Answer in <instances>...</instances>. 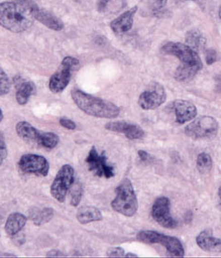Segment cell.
<instances>
[{
    "instance_id": "ab89813d",
    "label": "cell",
    "mask_w": 221,
    "mask_h": 258,
    "mask_svg": "<svg viewBox=\"0 0 221 258\" xmlns=\"http://www.w3.org/2000/svg\"><path fill=\"white\" fill-rule=\"evenodd\" d=\"M218 197H219V200H220L221 201V185L219 189H218Z\"/></svg>"
},
{
    "instance_id": "8fae6325",
    "label": "cell",
    "mask_w": 221,
    "mask_h": 258,
    "mask_svg": "<svg viewBox=\"0 0 221 258\" xmlns=\"http://www.w3.org/2000/svg\"><path fill=\"white\" fill-rule=\"evenodd\" d=\"M151 215L159 226L165 228L174 229L178 226V222L171 214V202L167 197L162 196L155 200Z\"/></svg>"
},
{
    "instance_id": "d590c367",
    "label": "cell",
    "mask_w": 221,
    "mask_h": 258,
    "mask_svg": "<svg viewBox=\"0 0 221 258\" xmlns=\"http://www.w3.org/2000/svg\"><path fill=\"white\" fill-rule=\"evenodd\" d=\"M0 256H6V257H16V255L15 254H12V253H1L0 254Z\"/></svg>"
},
{
    "instance_id": "836d02e7",
    "label": "cell",
    "mask_w": 221,
    "mask_h": 258,
    "mask_svg": "<svg viewBox=\"0 0 221 258\" xmlns=\"http://www.w3.org/2000/svg\"><path fill=\"white\" fill-rule=\"evenodd\" d=\"M138 155L140 157V159L143 162L145 163H149V162L153 161V157L152 155H150L147 152L143 151V150H140L138 151Z\"/></svg>"
},
{
    "instance_id": "e0dca14e",
    "label": "cell",
    "mask_w": 221,
    "mask_h": 258,
    "mask_svg": "<svg viewBox=\"0 0 221 258\" xmlns=\"http://www.w3.org/2000/svg\"><path fill=\"white\" fill-rule=\"evenodd\" d=\"M196 243L205 252H221V239L213 236V231L206 228L200 233L196 238Z\"/></svg>"
},
{
    "instance_id": "d6a6232c",
    "label": "cell",
    "mask_w": 221,
    "mask_h": 258,
    "mask_svg": "<svg viewBox=\"0 0 221 258\" xmlns=\"http://www.w3.org/2000/svg\"><path fill=\"white\" fill-rule=\"evenodd\" d=\"M59 123H60V124H61L64 128L70 129V130L76 129V123H74L71 119H68V118H60Z\"/></svg>"
},
{
    "instance_id": "cb8c5ba5",
    "label": "cell",
    "mask_w": 221,
    "mask_h": 258,
    "mask_svg": "<svg viewBox=\"0 0 221 258\" xmlns=\"http://www.w3.org/2000/svg\"><path fill=\"white\" fill-rule=\"evenodd\" d=\"M196 167L200 173L206 174L211 171L213 168V160L211 155L207 153H201L197 157Z\"/></svg>"
},
{
    "instance_id": "277c9868",
    "label": "cell",
    "mask_w": 221,
    "mask_h": 258,
    "mask_svg": "<svg viewBox=\"0 0 221 258\" xmlns=\"http://www.w3.org/2000/svg\"><path fill=\"white\" fill-rule=\"evenodd\" d=\"M116 198L112 201L111 206L117 213L127 217H132L138 211V200L136 193L130 179L125 178L116 189Z\"/></svg>"
},
{
    "instance_id": "7bdbcfd3",
    "label": "cell",
    "mask_w": 221,
    "mask_h": 258,
    "mask_svg": "<svg viewBox=\"0 0 221 258\" xmlns=\"http://www.w3.org/2000/svg\"><path fill=\"white\" fill-rule=\"evenodd\" d=\"M195 1H197V0H195Z\"/></svg>"
},
{
    "instance_id": "e575fe53",
    "label": "cell",
    "mask_w": 221,
    "mask_h": 258,
    "mask_svg": "<svg viewBox=\"0 0 221 258\" xmlns=\"http://www.w3.org/2000/svg\"><path fill=\"white\" fill-rule=\"evenodd\" d=\"M46 256H65V254H63L62 252H59L58 250H52V251L47 252Z\"/></svg>"
},
{
    "instance_id": "4dcf8cb0",
    "label": "cell",
    "mask_w": 221,
    "mask_h": 258,
    "mask_svg": "<svg viewBox=\"0 0 221 258\" xmlns=\"http://www.w3.org/2000/svg\"><path fill=\"white\" fill-rule=\"evenodd\" d=\"M218 59L217 52H215L214 49H207L205 51V61L208 66L214 64Z\"/></svg>"
},
{
    "instance_id": "9a60e30c",
    "label": "cell",
    "mask_w": 221,
    "mask_h": 258,
    "mask_svg": "<svg viewBox=\"0 0 221 258\" xmlns=\"http://www.w3.org/2000/svg\"><path fill=\"white\" fill-rule=\"evenodd\" d=\"M173 109L176 114V122L184 124L195 119L198 110L195 105L189 100L176 99L173 102Z\"/></svg>"
},
{
    "instance_id": "484cf974",
    "label": "cell",
    "mask_w": 221,
    "mask_h": 258,
    "mask_svg": "<svg viewBox=\"0 0 221 258\" xmlns=\"http://www.w3.org/2000/svg\"><path fill=\"white\" fill-rule=\"evenodd\" d=\"M71 192V204L72 206L77 207L83 197V186L79 181H74L72 187L70 189Z\"/></svg>"
},
{
    "instance_id": "8992f818",
    "label": "cell",
    "mask_w": 221,
    "mask_h": 258,
    "mask_svg": "<svg viewBox=\"0 0 221 258\" xmlns=\"http://www.w3.org/2000/svg\"><path fill=\"white\" fill-rule=\"evenodd\" d=\"M218 131V122L212 116L198 117L185 127V134L193 140H212Z\"/></svg>"
},
{
    "instance_id": "52a82bcc",
    "label": "cell",
    "mask_w": 221,
    "mask_h": 258,
    "mask_svg": "<svg viewBox=\"0 0 221 258\" xmlns=\"http://www.w3.org/2000/svg\"><path fill=\"white\" fill-rule=\"evenodd\" d=\"M80 62L77 58L67 56L59 64V69L52 74L49 81V89L54 94L65 90L72 79V72L78 67Z\"/></svg>"
},
{
    "instance_id": "6da1fadb",
    "label": "cell",
    "mask_w": 221,
    "mask_h": 258,
    "mask_svg": "<svg viewBox=\"0 0 221 258\" xmlns=\"http://www.w3.org/2000/svg\"><path fill=\"white\" fill-rule=\"evenodd\" d=\"M39 7L33 0L0 3V26L13 33H22L32 26L34 11Z\"/></svg>"
},
{
    "instance_id": "1f68e13d",
    "label": "cell",
    "mask_w": 221,
    "mask_h": 258,
    "mask_svg": "<svg viewBox=\"0 0 221 258\" xmlns=\"http://www.w3.org/2000/svg\"><path fill=\"white\" fill-rule=\"evenodd\" d=\"M125 254H126L125 250L121 247L111 248L106 252V255L109 257H122V256H125Z\"/></svg>"
},
{
    "instance_id": "8d00e7d4",
    "label": "cell",
    "mask_w": 221,
    "mask_h": 258,
    "mask_svg": "<svg viewBox=\"0 0 221 258\" xmlns=\"http://www.w3.org/2000/svg\"><path fill=\"white\" fill-rule=\"evenodd\" d=\"M125 256H126V257H138V255H137L136 253H132V252L126 253Z\"/></svg>"
},
{
    "instance_id": "74e56055",
    "label": "cell",
    "mask_w": 221,
    "mask_h": 258,
    "mask_svg": "<svg viewBox=\"0 0 221 258\" xmlns=\"http://www.w3.org/2000/svg\"><path fill=\"white\" fill-rule=\"evenodd\" d=\"M3 117H4V115H3V111L0 109V122L3 120Z\"/></svg>"
},
{
    "instance_id": "60d3db41",
    "label": "cell",
    "mask_w": 221,
    "mask_h": 258,
    "mask_svg": "<svg viewBox=\"0 0 221 258\" xmlns=\"http://www.w3.org/2000/svg\"><path fill=\"white\" fill-rule=\"evenodd\" d=\"M15 1H19V2H23V1H26V0H15Z\"/></svg>"
},
{
    "instance_id": "4316f807",
    "label": "cell",
    "mask_w": 221,
    "mask_h": 258,
    "mask_svg": "<svg viewBox=\"0 0 221 258\" xmlns=\"http://www.w3.org/2000/svg\"><path fill=\"white\" fill-rule=\"evenodd\" d=\"M12 87V82L6 72L0 67V97L7 95Z\"/></svg>"
},
{
    "instance_id": "f546056e",
    "label": "cell",
    "mask_w": 221,
    "mask_h": 258,
    "mask_svg": "<svg viewBox=\"0 0 221 258\" xmlns=\"http://www.w3.org/2000/svg\"><path fill=\"white\" fill-rule=\"evenodd\" d=\"M7 156H8V149H7L6 142L2 133H0V166L3 164Z\"/></svg>"
},
{
    "instance_id": "7a4b0ae2",
    "label": "cell",
    "mask_w": 221,
    "mask_h": 258,
    "mask_svg": "<svg viewBox=\"0 0 221 258\" xmlns=\"http://www.w3.org/2000/svg\"><path fill=\"white\" fill-rule=\"evenodd\" d=\"M161 52L173 55L180 61L174 74L175 80L179 83L190 81L202 70L203 64L198 52L185 43L167 42L162 46Z\"/></svg>"
},
{
    "instance_id": "4fadbf2b",
    "label": "cell",
    "mask_w": 221,
    "mask_h": 258,
    "mask_svg": "<svg viewBox=\"0 0 221 258\" xmlns=\"http://www.w3.org/2000/svg\"><path fill=\"white\" fill-rule=\"evenodd\" d=\"M105 129L116 133H122L127 139L131 141L142 140L145 135L144 130L139 124L127 121L109 122L105 124Z\"/></svg>"
},
{
    "instance_id": "b9f144b4",
    "label": "cell",
    "mask_w": 221,
    "mask_h": 258,
    "mask_svg": "<svg viewBox=\"0 0 221 258\" xmlns=\"http://www.w3.org/2000/svg\"><path fill=\"white\" fill-rule=\"evenodd\" d=\"M2 220H3V218H2V217H1V216H0V223H1V222H2Z\"/></svg>"
},
{
    "instance_id": "ac0fdd59",
    "label": "cell",
    "mask_w": 221,
    "mask_h": 258,
    "mask_svg": "<svg viewBox=\"0 0 221 258\" xmlns=\"http://www.w3.org/2000/svg\"><path fill=\"white\" fill-rule=\"evenodd\" d=\"M34 18L37 21H39L40 24L43 26L48 27L49 29L53 30V31H61L64 29V24L59 17H57L54 14L52 13L45 11L43 9L38 8L37 10L34 11Z\"/></svg>"
},
{
    "instance_id": "9c48e42d",
    "label": "cell",
    "mask_w": 221,
    "mask_h": 258,
    "mask_svg": "<svg viewBox=\"0 0 221 258\" xmlns=\"http://www.w3.org/2000/svg\"><path fill=\"white\" fill-rule=\"evenodd\" d=\"M166 99L167 94L162 84L152 82L140 95L138 104L143 110H155L165 103Z\"/></svg>"
},
{
    "instance_id": "ffe728a7",
    "label": "cell",
    "mask_w": 221,
    "mask_h": 258,
    "mask_svg": "<svg viewBox=\"0 0 221 258\" xmlns=\"http://www.w3.org/2000/svg\"><path fill=\"white\" fill-rule=\"evenodd\" d=\"M27 217L23 213H11L5 224V231L9 236H15L26 226Z\"/></svg>"
},
{
    "instance_id": "83f0119b",
    "label": "cell",
    "mask_w": 221,
    "mask_h": 258,
    "mask_svg": "<svg viewBox=\"0 0 221 258\" xmlns=\"http://www.w3.org/2000/svg\"><path fill=\"white\" fill-rule=\"evenodd\" d=\"M113 2L116 3H122L123 0H98L97 2V9L98 12L101 13H106L108 10H110L111 4Z\"/></svg>"
},
{
    "instance_id": "44dd1931",
    "label": "cell",
    "mask_w": 221,
    "mask_h": 258,
    "mask_svg": "<svg viewBox=\"0 0 221 258\" xmlns=\"http://www.w3.org/2000/svg\"><path fill=\"white\" fill-rule=\"evenodd\" d=\"M16 133L20 138L26 142H38L40 131L33 126L31 123L28 122H19L16 124Z\"/></svg>"
},
{
    "instance_id": "f1b7e54d",
    "label": "cell",
    "mask_w": 221,
    "mask_h": 258,
    "mask_svg": "<svg viewBox=\"0 0 221 258\" xmlns=\"http://www.w3.org/2000/svg\"><path fill=\"white\" fill-rule=\"evenodd\" d=\"M168 0H150L149 9L153 13H157L167 5Z\"/></svg>"
},
{
    "instance_id": "5bb4252c",
    "label": "cell",
    "mask_w": 221,
    "mask_h": 258,
    "mask_svg": "<svg viewBox=\"0 0 221 258\" xmlns=\"http://www.w3.org/2000/svg\"><path fill=\"white\" fill-rule=\"evenodd\" d=\"M13 84L16 89L15 98L19 105H26L29 98L37 92L36 84L32 81H27L21 75H16L13 77Z\"/></svg>"
},
{
    "instance_id": "7c38bea8",
    "label": "cell",
    "mask_w": 221,
    "mask_h": 258,
    "mask_svg": "<svg viewBox=\"0 0 221 258\" xmlns=\"http://www.w3.org/2000/svg\"><path fill=\"white\" fill-rule=\"evenodd\" d=\"M20 170L27 174L46 177L49 173V162L42 155L26 154L22 155L18 162Z\"/></svg>"
},
{
    "instance_id": "f35d334b",
    "label": "cell",
    "mask_w": 221,
    "mask_h": 258,
    "mask_svg": "<svg viewBox=\"0 0 221 258\" xmlns=\"http://www.w3.org/2000/svg\"><path fill=\"white\" fill-rule=\"evenodd\" d=\"M218 17H219V20H220L221 22V4L220 6H219V10H218Z\"/></svg>"
},
{
    "instance_id": "30bf717a",
    "label": "cell",
    "mask_w": 221,
    "mask_h": 258,
    "mask_svg": "<svg viewBox=\"0 0 221 258\" xmlns=\"http://www.w3.org/2000/svg\"><path fill=\"white\" fill-rule=\"evenodd\" d=\"M85 163L89 171L98 178L111 179L115 176V168L108 163L105 152L98 154L95 146L90 150Z\"/></svg>"
},
{
    "instance_id": "7402d4cb",
    "label": "cell",
    "mask_w": 221,
    "mask_h": 258,
    "mask_svg": "<svg viewBox=\"0 0 221 258\" xmlns=\"http://www.w3.org/2000/svg\"><path fill=\"white\" fill-rule=\"evenodd\" d=\"M186 44L190 48L198 51H202L206 46V39L200 30L191 29L186 34Z\"/></svg>"
},
{
    "instance_id": "5b68a950",
    "label": "cell",
    "mask_w": 221,
    "mask_h": 258,
    "mask_svg": "<svg viewBox=\"0 0 221 258\" xmlns=\"http://www.w3.org/2000/svg\"><path fill=\"white\" fill-rule=\"evenodd\" d=\"M137 239L146 244L162 245L171 256L183 257L185 256V249L180 239L173 236L156 232L154 230H143L137 235Z\"/></svg>"
},
{
    "instance_id": "d4e9b609",
    "label": "cell",
    "mask_w": 221,
    "mask_h": 258,
    "mask_svg": "<svg viewBox=\"0 0 221 258\" xmlns=\"http://www.w3.org/2000/svg\"><path fill=\"white\" fill-rule=\"evenodd\" d=\"M37 143L43 146L44 148H56L59 143V137L52 132H41L39 134V140Z\"/></svg>"
},
{
    "instance_id": "603a6c76",
    "label": "cell",
    "mask_w": 221,
    "mask_h": 258,
    "mask_svg": "<svg viewBox=\"0 0 221 258\" xmlns=\"http://www.w3.org/2000/svg\"><path fill=\"white\" fill-rule=\"evenodd\" d=\"M30 219L32 220L35 226H42L50 222L53 217V210L52 208H44L41 211L33 210L29 212Z\"/></svg>"
},
{
    "instance_id": "2e32d148",
    "label": "cell",
    "mask_w": 221,
    "mask_h": 258,
    "mask_svg": "<svg viewBox=\"0 0 221 258\" xmlns=\"http://www.w3.org/2000/svg\"><path fill=\"white\" fill-rule=\"evenodd\" d=\"M138 11V7H132L130 10L126 11L120 16L111 22L110 27L113 32L117 35H124L129 32L133 26L134 16Z\"/></svg>"
},
{
    "instance_id": "ba28073f",
    "label": "cell",
    "mask_w": 221,
    "mask_h": 258,
    "mask_svg": "<svg viewBox=\"0 0 221 258\" xmlns=\"http://www.w3.org/2000/svg\"><path fill=\"white\" fill-rule=\"evenodd\" d=\"M75 181L74 169L71 165L67 164L59 169L56 178L53 179L50 192L52 198L60 203L65 202L67 194Z\"/></svg>"
},
{
    "instance_id": "d6986e66",
    "label": "cell",
    "mask_w": 221,
    "mask_h": 258,
    "mask_svg": "<svg viewBox=\"0 0 221 258\" xmlns=\"http://www.w3.org/2000/svg\"><path fill=\"white\" fill-rule=\"evenodd\" d=\"M103 218L102 213L98 208L94 206H84L78 209L76 219L82 225H87L93 222H99Z\"/></svg>"
},
{
    "instance_id": "3957f363",
    "label": "cell",
    "mask_w": 221,
    "mask_h": 258,
    "mask_svg": "<svg viewBox=\"0 0 221 258\" xmlns=\"http://www.w3.org/2000/svg\"><path fill=\"white\" fill-rule=\"evenodd\" d=\"M72 98L79 109L87 115L97 118L115 119L120 114V108L116 104L94 97L80 89H72Z\"/></svg>"
}]
</instances>
